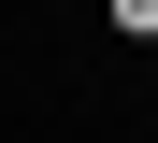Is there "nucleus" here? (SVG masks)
<instances>
[{
  "label": "nucleus",
  "instance_id": "1",
  "mask_svg": "<svg viewBox=\"0 0 158 143\" xmlns=\"http://www.w3.org/2000/svg\"><path fill=\"white\" fill-rule=\"evenodd\" d=\"M115 29H129V43H158V0H115Z\"/></svg>",
  "mask_w": 158,
  "mask_h": 143
}]
</instances>
